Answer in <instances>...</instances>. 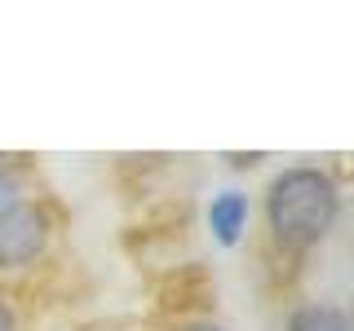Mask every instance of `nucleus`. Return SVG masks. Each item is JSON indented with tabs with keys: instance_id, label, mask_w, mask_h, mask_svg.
<instances>
[{
	"instance_id": "7ed1b4c3",
	"label": "nucleus",
	"mask_w": 354,
	"mask_h": 331,
	"mask_svg": "<svg viewBox=\"0 0 354 331\" xmlns=\"http://www.w3.org/2000/svg\"><path fill=\"white\" fill-rule=\"evenodd\" d=\"M208 230H213V239L221 248H235L243 239V230H248V199L239 190L213 194V203H208Z\"/></svg>"
},
{
	"instance_id": "f03ea898",
	"label": "nucleus",
	"mask_w": 354,
	"mask_h": 331,
	"mask_svg": "<svg viewBox=\"0 0 354 331\" xmlns=\"http://www.w3.org/2000/svg\"><path fill=\"white\" fill-rule=\"evenodd\" d=\"M49 248V217L36 203H18L0 217V270H22Z\"/></svg>"
},
{
	"instance_id": "20e7f679",
	"label": "nucleus",
	"mask_w": 354,
	"mask_h": 331,
	"mask_svg": "<svg viewBox=\"0 0 354 331\" xmlns=\"http://www.w3.org/2000/svg\"><path fill=\"white\" fill-rule=\"evenodd\" d=\"M288 331H354V327L341 305H297L288 318Z\"/></svg>"
},
{
	"instance_id": "423d86ee",
	"label": "nucleus",
	"mask_w": 354,
	"mask_h": 331,
	"mask_svg": "<svg viewBox=\"0 0 354 331\" xmlns=\"http://www.w3.org/2000/svg\"><path fill=\"white\" fill-rule=\"evenodd\" d=\"M0 331H18V318H14V309L5 301H0Z\"/></svg>"
},
{
	"instance_id": "39448f33",
	"label": "nucleus",
	"mask_w": 354,
	"mask_h": 331,
	"mask_svg": "<svg viewBox=\"0 0 354 331\" xmlns=\"http://www.w3.org/2000/svg\"><path fill=\"white\" fill-rule=\"evenodd\" d=\"M18 203H27V199H22V177L14 172V163H9V159H0V217L14 212Z\"/></svg>"
},
{
	"instance_id": "f257e3e1",
	"label": "nucleus",
	"mask_w": 354,
	"mask_h": 331,
	"mask_svg": "<svg viewBox=\"0 0 354 331\" xmlns=\"http://www.w3.org/2000/svg\"><path fill=\"white\" fill-rule=\"evenodd\" d=\"M341 217V185L332 181V172L324 168H283L266 185V225H270L274 248L301 252L319 248L332 225Z\"/></svg>"
},
{
	"instance_id": "0eeeda50",
	"label": "nucleus",
	"mask_w": 354,
	"mask_h": 331,
	"mask_svg": "<svg viewBox=\"0 0 354 331\" xmlns=\"http://www.w3.org/2000/svg\"><path fill=\"white\" fill-rule=\"evenodd\" d=\"M177 331H226V327H217V323H186V327H177Z\"/></svg>"
}]
</instances>
